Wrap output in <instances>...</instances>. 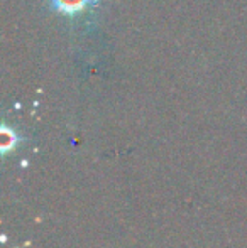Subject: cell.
Segmentation results:
<instances>
[{"instance_id":"1","label":"cell","mask_w":247,"mask_h":248,"mask_svg":"<svg viewBox=\"0 0 247 248\" xmlns=\"http://www.w3.org/2000/svg\"><path fill=\"white\" fill-rule=\"evenodd\" d=\"M51 7H53L56 12L63 14V16L75 17L78 14L85 12L90 7L99 5L100 0H49Z\"/></svg>"}]
</instances>
